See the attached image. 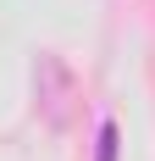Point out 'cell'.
<instances>
[{"label": "cell", "instance_id": "6da1fadb", "mask_svg": "<svg viewBox=\"0 0 155 161\" xmlns=\"http://www.w3.org/2000/svg\"><path fill=\"white\" fill-rule=\"evenodd\" d=\"M72 106H78V72L56 50H39V61H33V111L45 117L50 128H67Z\"/></svg>", "mask_w": 155, "mask_h": 161}, {"label": "cell", "instance_id": "7a4b0ae2", "mask_svg": "<svg viewBox=\"0 0 155 161\" xmlns=\"http://www.w3.org/2000/svg\"><path fill=\"white\" fill-rule=\"evenodd\" d=\"M116 122H100V161H116Z\"/></svg>", "mask_w": 155, "mask_h": 161}]
</instances>
